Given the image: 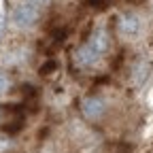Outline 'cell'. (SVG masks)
<instances>
[{"label": "cell", "instance_id": "cell-1", "mask_svg": "<svg viewBox=\"0 0 153 153\" xmlns=\"http://www.w3.org/2000/svg\"><path fill=\"white\" fill-rule=\"evenodd\" d=\"M38 15H41V7H36L34 2L26 0V2L15 7V11H13V24L17 28H32L38 22Z\"/></svg>", "mask_w": 153, "mask_h": 153}, {"label": "cell", "instance_id": "cell-2", "mask_svg": "<svg viewBox=\"0 0 153 153\" xmlns=\"http://www.w3.org/2000/svg\"><path fill=\"white\" fill-rule=\"evenodd\" d=\"M119 32L128 38H134L140 34V19L134 15V13H128L119 19Z\"/></svg>", "mask_w": 153, "mask_h": 153}, {"label": "cell", "instance_id": "cell-3", "mask_svg": "<svg viewBox=\"0 0 153 153\" xmlns=\"http://www.w3.org/2000/svg\"><path fill=\"white\" fill-rule=\"evenodd\" d=\"M98 57H100V53H98V51H94L89 45H85V47H81V49H76V51H74V62L79 64L81 68H89V66H94L96 62H98Z\"/></svg>", "mask_w": 153, "mask_h": 153}, {"label": "cell", "instance_id": "cell-4", "mask_svg": "<svg viewBox=\"0 0 153 153\" xmlns=\"http://www.w3.org/2000/svg\"><path fill=\"white\" fill-rule=\"evenodd\" d=\"M81 108H83V115L87 119H98V117H102V113H104V102L100 98H85Z\"/></svg>", "mask_w": 153, "mask_h": 153}, {"label": "cell", "instance_id": "cell-5", "mask_svg": "<svg viewBox=\"0 0 153 153\" xmlns=\"http://www.w3.org/2000/svg\"><path fill=\"white\" fill-rule=\"evenodd\" d=\"M87 45H89L94 51L104 53V51L108 49V36H106V32H104V30H96V32L91 34V38H89Z\"/></svg>", "mask_w": 153, "mask_h": 153}, {"label": "cell", "instance_id": "cell-6", "mask_svg": "<svg viewBox=\"0 0 153 153\" xmlns=\"http://www.w3.org/2000/svg\"><path fill=\"white\" fill-rule=\"evenodd\" d=\"M11 87V81H9V76L4 72H0V96L7 94V89Z\"/></svg>", "mask_w": 153, "mask_h": 153}, {"label": "cell", "instance_id": "cell-7", "mask_svg": "<svg viewBox=\"0 0 153 153\" xmlns=\"http://www.w3.org/2000/svg\"><path fill=\"white\" fill-rule=\"evenodd\" d=\"M9 147V138H4V136H0V151H4Z\"/></svg>", "mask_w": 153, "mask_h": 153}, {"label": "cell", "instance_id": "cell-8", "mask_svg": "<svg viewBox=\"0 0 153 153\" xmlns=\"http://www.w3.org/2000/svg\"><path fill=\"white\" fill-rule=\"evenodd\" d=\"M30 2H34L36 7H41V9H43V7H47V4H49V0H30Z\"/></svg>", "mask_w": 153, "mask_h": 153}]
</instances>
